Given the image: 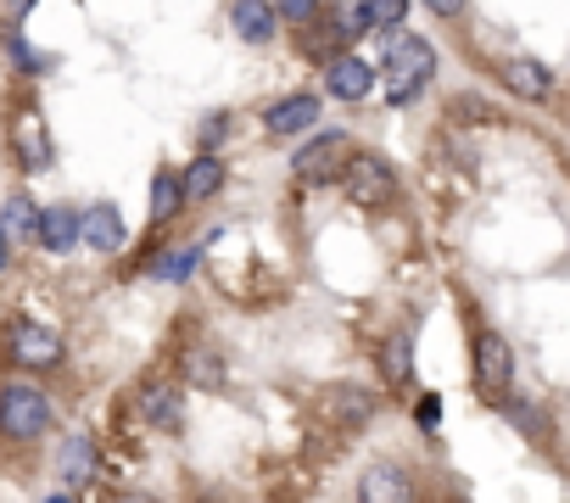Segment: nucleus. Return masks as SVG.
Segmentation results:
<instances>
[{"label":"nucleus","mask_w":570,"mask_h":503,"mask_svg":"<svg viewBox=\"0 0 570 503\" xmlns=\"http://www.w3.org/2000/svg\"><path fill=\"white\" fill-rule=\"evenodd\" d=\"M140 420H146L151 431H179V425H185V392H179L174 381H151V386L140 392Z\"/></svg>","instance_id":"obj_11"},{"label":"nucleus","mask_w":570,"mask_h":503,"mask_svg":"<svg viewBox=\"0 0 570 503\" xmlns=\"http://www.w3.org/2000/svg\"><path fill=\"white\" fill-rule=\"evenodd\" d=\"M274 7H268V0H235V7H229V29L246 40V46H268L274 40Z\"/></svg>","instance_id":"obj_17"},{"label":"nucleus","mask_w":570,"mask_h":503,"mask_svg":"<svg viewBox=\"0 0 570 503\" xmlns=\"http://www.w3.org/2000/svg\"><path fill=\"white\" fill-rule=\"evenodd\" d=\"M364 7V18H370V34H392V29H403V18H409V0H358Z\"/></svg>","instance_id":"obj_22"},{"label":"nucleus","mask_w":570,"mask_h":503,"mask_svg":"<svg viewBox=\"0 0 570 503\" xmlns=\"http://www.w3.org/2000/svg\"><path fill=\"white\" fill-rule=\"evenodd\" d=\"M185 381H190V386H218V381H224V358H213V353H190Z\"/></svg>","instance_id":"obj_23"},{"label":"nucleus","mask_w":570,"mask_h":503,"mask_svg":"<svg viewBox=\"0 0 570 503\" xmlns=\"http://www.w3.org/2000/svg\"><path fill=\"white\" fill-rule=\"evenodd\" d=\"M425 7H431L436 18H459V12H464V0H425Z\"/></svg>","instance_id":"obj_28"},{"label":"nucleus","mask_w":570,"mask_h":503,"mask_svg":"<svg viewBox=\"0 0 570 503\" xmlns=\"http://www.w3.org/2000/svg\"><path fill=\"white\" fill-rule=\"evenodd\" d=\"M112 503H163V497H151V492H118Z\"/></svg>","instance_id":"obj_30"},{"label":"nucleus","mask_w":570,"mask_h":503,"mask_svg":"<svg viewBox=\"0 0 570 503\" xmlns=\"http://www.w3.org/2000/svg\"><path fill=\"white\" fill-rule=\"evenodd\" d=\"M7 353H12L18 369H57L62 364V336L46 331V325H18L12 342H7Z\"/></svg>","instance_id":"obj_6"},{"label":"nucleus","mask_w":570,"mask_h":503,"mask_svg":"<svg viewBox=\"0 0 570 503\" xmlns=\"http://www.w3.org/2000/svg\"><path fill=\"white\" fill-rule=\"evenodd\" d=\"M314 118H320V96L314 90H297V96H285V101H274L263 112V129L279 135V140H292V135H308Z\"/></svg>","instance_id":"obj_7"},{"label":"nucleus","mask_w":570,"mask_h":503,"mask_svg":"<svg viewBox=\"0 0 570 503\" xmlns=\"http://www.w3.org/2000/svg\"><path fill=\"white\" fill-rule=\"evenodd\" d=\"M7 269H12V235L0 229V275H7Z\"/></svg>","instance_id":"obj_29"},{"label":"nucleus","mask_w":570,"mask_h":503,"mask_svg":"<svg viewBox=\"0 0 570 503\" xmlns=\"http://www.w3.org/2000/svg\"><path fill=\"white\" fill-rule=\"evenodd\" d=\"M325 90H331L336 101H364V96L375 90V68H370L364 57H331V62H325Z\"/></svg>","instance_id":"obj_10"},{"label":"nucleus","mask_w":570,"mask_h":503,"mask_svg":"<svg viewBox=\"0 0 570 503\" xmlns=\"http://www.w3.org/2000/svg\"><path fill=\"white\" fill-rule=\"evenodd\" d=\"M268 7H274V18L297 23V29H308V23L320 18V0H268Z\"/></svg>","instance_id":"obj_24"},{"label":"nucleus","mask_w":570,"mask_h":503,"mask_svg":"<svg viewBox=\"0 0 570 503\" xmlns=\"http://www.w3.org/2000/svg\"><path fill=\"white\" fill-rule=\"evenodd\" d=\"M498 73H503L509 96H520V101H548V96H553V73H548L537 57H509Z\"/></svg>","instance_id":"obj_12"},{"label":"nucleus","mask_w":570,"mask_h":503,"mask_svg":"<svg viewBox=\"0 0 570 503\" xmlns=\"http://www.w3.org/2000/svg\"><path fill=\"white\" fill-rule=\"evenodd\" d=\"M475 386H481V397L509 403V386H514V353H509V342H503L498 331H481V336H475Z\"/></svg>","instance_id":"obj_5"},{"label":"nucleus","mask_w":570,"mask_h":503,"mask_svg":"<svg viewBox=\"0 0 570 503\" xmlns=\"http://www.w3.org/2000/svg\"><path fill=\"white\" fill-rule=\"evenodd\" d=\"M320 414H325V425L353 431V425H370V420H375V397H370L364 386H331V392L320 397Z\"/></svg>","instance_id":"obj_8"},{"label":"nucleus","mask_w":570,"mask_h":503,"mask_svg":"<svg viewBox=\"0 0 570 503\" xmlns=\"http://www.w3.org/2000/svg\"><path fill=\"white\" fill-rule=\"evenodd\" d=\"M381 375H386L392 386H409V375H414V342H409V336H386V347H381Z\"/></svg>","instance_id":"obj_20"},{"label":"nucleus","mask_w":570,"mask_h":503,"mask_svg":"<svg viewBox=\"0 0 570 503\" xmlns=\"http://www.w3.org/2000/svg\"><path fill=\"white\" fill-rule=\"evenodd\" d=\"M7 7H12V18H29V12H35V0H7Z\"/></svg>","instance_id":"obj_31"},{"label":"nucleus","mask_w":570,"mask_h":503,"mask_svg":"<svg viewBox=\"0 0 570 503\" xmlns=\"http://www.w3.org/2000/svg\"><path fill=\"white\" fill-rule=\"evenodd\" d=\"M35 240L46 251H73L79 246V207H40V224H35Z\"/></svg>","instance_id":"obj_16"},{"label":"nucleus","mask_w":570,"mask_h":503,"mask_svg":"<svg viewBox=\"0 0 570 503\" xmlns=\"http://www.w3.org/2000/svg\"><path fill=\"white\" fill-rule=\"evenodd\" d=\"M224 135H229V112H213V118L202 124V151H213V146H224Z\"/></svg>","instance_id":"obj_26"},{"label":"nucleus","mask_w":570,"mask_h":503,"mask_svg":"<svg viewBox=\"0 0 570 503\" xmlns=\"http://www.w3.org/2000/svg\"><path fill=\"white\" fill-rule=\"evenodd\" d=\"M218 185H224V157H213V151H202V157L179 174L185 201H207V196H218Z\"/></svg>","instance_id":"obj_18"},{"label":"nucleus","mask_w":570,"mask_h":503,"mask_svg":"<svg viewBox=\"0 0 570 503\" xmlns=\"http://www.w3.org/2000/svg\"><path fill=\"white\" fill-rule=\"evenodd\" d=\"M79 240H85L90 251H118V246H124V218H118V207H112V201L85 207V213H79Z\"/></svg>","instance_id":"obj_14"},{"label":"nucleus","mask_w":570,"mask_h":503,"mask_svg":"<svg viewBox=\"0 0 570 503\" xmlns=\"http://www.w3.org/2000/svg\"><path fill=\"white\" fill-rule=\"evenodd\" d=\"M381 73H386L392 101H414L431 85V73H436V51L425 40H414V34H392V51H386V68Z\"/></svg>","instance_id":"obj_2"},{"label":"nucleus","mask_w":570,"mask_h":503,"mask_svg":"<svg viewBox=\"0 0 570 503\" xmlns=\"http://www.w3.org/2000/svg\"><path fill=\"white\" fill-rule=\"evenodd\" d=\"M342 185H347L353 207H370V213H381V207L397 201V174H392V162L375 157V151H353V162L342 168Z\"/></svg>","instance_id":"obj_3"},{"label":"nucleus","mask_w":570,"mask_h":503,"mask_svg":"<svg viewBox=\"0 0 570 503\" xmlns=\"http://www.w3.org/2000/svg\"><path fill=\"white\" fill-rule=\"evenodd\" d=\"M51 503H68V497H51Z\"/></svg>","instance_id":"obj_32"},{"label":"nucleus","mask_w":570,"mask_h":503,"mask_svg":"<svg viewBox=\"0 0 570 503\" xmlns=\"http://www.w3.org/2000/svg\"><path fill=\"white\" fill-rule=\"evenodd\" d=\"M196 264H202V246H185L179 258H163V264H157V275H163V280H190Z\"/></svg>","instance_id":"obj_25"},{"label":"nucleus","mask_w":570,"mask_h":503,"mask_svg":"<svg viewBox=\"0 0 570 503\" xmlns=\"http://www.w3.org/2000/svg\"><path fill=\"white\" fill-rule=\"evenodd\" d=\"M51 425H57V408H51V397L40 386H23V381L0 386V436L7 442H35Z\"/></svg>","instance_id":"obj_1"},{"label":"nucleus","mask_w":570,"mask_h":503,"mask_svg":"<svg viewBox=\"0 0 570 503\" xmlns=\"http://www.w3.org/2000/svg\"><path fill=\"white\" fill-rule=\"evenodd\" d=\"M179 207H185L179 174H174V168H157V174H151V224H168Z\"/></svg>","instance_id":"obj_19"},{"label":"nucleus","mask_w":570,"mask_h":503,"mask_svg":"<svg viewBox=\"0 0 570 503\" xmlns=\"http://www.w3.org/2000/svg\"><path fill=\"white\" fill-rule=\"evenodd\" d=\"M35 224H40V207L29 196H12L7 207H0V229H7L12 240H35Z\"/></svg>","instance_id":"obj_21"},{"label":"nucleus","mask_w":570,"mask_h":503,"mask_svg":"<svg viewBox=\"0 0 570 503\" xmlns=\"http://www.w3.org/2000/svg\"><path fill=\"white\" fill-rule=\"evenodd\" d=\"M414 420H420V431H436V425H442V397H420Z\"/></svg>","instance_id":"obj_27"},{"label":"nucleus","mask_w":570,"mask_h":503,"mask_svg":"<svg viewBox=\"0 0 570 503\" xmlns=\"http://www.w3.org/2000/svg\"><path fill=\"white\" fill-rule=\"evenodd\" d=\"M12 151H18V162H23L29 174L51 168V140H46L40 112H18V118H12Z\"/></svg>","instance_id":"obj_13"},{"label":"nucleus","mask_w":570,"mask_h":503,"mask_svg":"<svg viewBox=\"0 0 570 503\" xmlns=\"http://www.w3.org/2000/svg\"><path fill=\"white\" fill-rule=\"evenodd\" d=\"M358 503H414V475L403 464H370L358 475Z\"/></svg>","instance_id":"obj_9"},{"label":"nucleus","mask_w":570,"mask_h":503,"mask_svg":"<svg viewBox=\"0 0 570 503\" xmlns=\"http://www.w3.org/2000/svg\"><path fill=\"white\" fill-rule=\"evenodd\" d=\"M353 162V140L342 135V129H325V135H314L297 157H292V168H297V179H308V185H325V179H342V168Z\"/></svg>","instance_id":"obj_4"},{"label":"nucleus","mask_w":570,"mask_h":503,"mask_svg":"<svg viewBox=\"0 0 570 503\" xmlns=\"http://www.w3.org/2000/svg\"><path fill=\"white\" fill-rule=\"evenodd\" d=\"M96 470H101L96 436H90V431L68 436V442H62V458H57V475H62L68 486H90V481H96Z\"/></svg>","instance_id":"obj_15"}]
</instances>
